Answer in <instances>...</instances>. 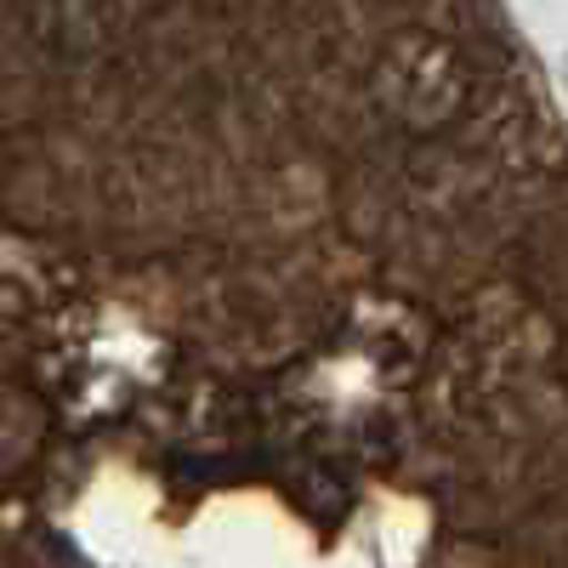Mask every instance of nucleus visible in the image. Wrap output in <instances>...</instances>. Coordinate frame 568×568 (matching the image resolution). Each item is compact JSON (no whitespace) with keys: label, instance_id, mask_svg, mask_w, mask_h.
I'll list each match as a JSON object with an SVG mask.
<instances>
[{"label":"nucleus","instance_id":"nucleus-1","mask_svg":"<svg viewBox=\"0 0 568 568\" xmlns=\"http://www.w3.org/2000/svg\"><path fill=\"white\" fill-rule=\"evenodd\" d=\"M375 98H382V109L398 125L433 131V125H444L460 109L466 69L455 58V45H444L433 34H404L382 58V69H375Z\"/></svg>","mask_w":568,"mask_h":568}]
</instances>
